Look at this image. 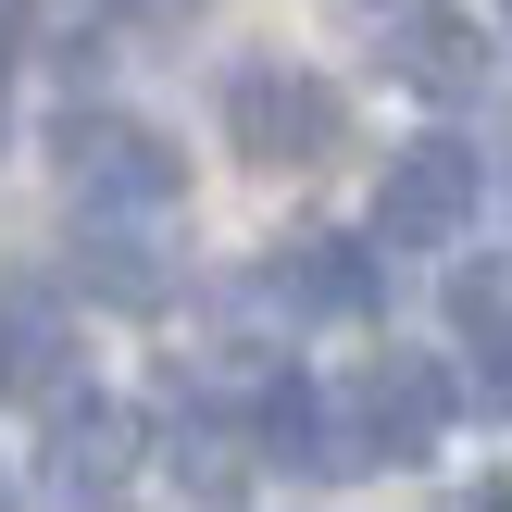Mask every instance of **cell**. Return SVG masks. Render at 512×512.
Returning <instances> with one entry per match:
<instances>
[{
    "label": "cell",
    "mask_w": 512,
    "mask_h": 512,
    "mask_svg": "<svg viewBox=\"0 0 512 512\" xmlns=\"http://www.w3.org/2000/svg\"><path fill=\"white\" fill-rule=\"evenodd\" d=\"M50 163H63V188H75V225H150V213L188 200L175 138L138 125V113H75L63 138H50Z\"/></svg>",
    "instance_id": "6da1fadb"
},
{
    "label": "cell",
    "mask_w": 512,
    "mask_h": 512,
    "mask_svg": "<svg viewBox=\"0 0 512 512\" xmlns=\"http://www.w3.org/2000/svg\"><path fill=\"white\" fill-rule=\"evenodd\" d=\"M338 125H350V100L325 88L313 63H238L225 75V138H238V163H263V175H300V163H325L338 150Z\"/></svg>",
    "instance_id": "7a4b0ae2"
},
{
    "label": "cell",
    "mask_w": 512,
    "mask_h": 512,
    "mask_svg": "<svg viewBox=\"0 0 512 512\" xmlns=\"http://www.w3.org/2000/svg\"><path fill=\"white\" fill-rule=\"evenodd\" d=\"M450 363L438 350H375L363 375H350V400H338V425H350V450L363 463H438L450 450Z\"/></svg>",
    "instance_id": "3957f363"
},
{
    "label": "cell",
    "mask_w": 512,
    "mask_h": 512,
    "mask_svg": "<svg viewBox=\"0 0 512 512\" xmlns=\"http://www.w3.org/2000/svg\"><path fill=\"white\" fill-rule=\"evenodd\" d=\"M488 200V163L463 138H413L388 175H375V250H450Z\"/></svg>",
    "instance_id": "277c9868"
},
{
    "label": "cell",
    "mask_w": 512,
    "mask_h": 512,
    "mask_svg": "<svg viewBox=\"0 0 512 512\" xmlns=\"http://www.w3.org/2000/svg\"><path fill=\"white\" fill-rule=\"evenodd\" d=\"M125 475H138V413L63 388V400H50V425H38V488H50V500H113Z\"/></svg>",
    "instance_id": "5b68a950"
},
{
    "label": "cell",
    "mask_w": 512,
    "mask_h": 512,
    "mask_svg": "<svg viewBox=\"0 0 512 512\" xmlns=\"http://www.w3.org/2000/svg\"><path fill=\"white\" fill-rule=\"evenodd\" d=\"M250 463H288V475H350L363 450H350L338 400H325L313 375H263V413H250Z\"/></svg>",
    "instance_id": "8992f818"
},
{
    "label": "cell",
    "mask_w": 512,
    "mask_h": 512,
    "mask_svg": "<svg viewBox=\"0 0 512 512\" xmlns=\"http://www.w3.org/2000/svg\"><path fill=\"white\" fill-rule=\"evenodd\" d=\"M0 388L38 400V413L75 388V313L38 288V275H25V288H0Z\"/></svg>",
    "instance_id": "52a82bcc"
},
{
    "label": "cell",
    "mask_w": 512,
    "mask_h": 512,
    "mask_svg": "<svg viewBox=\"0 0 512 512\" xmlns=\"http://www.w3.org/2000/svg\"><path fill=\"white\" fill-rule=\"evenodd\" d=\"M263 288L288 300V313L350 325V313H375V288H388V275H375V250H350V238H288V250L263 263Z\"/></svg>",
    "instance_id": "ba28073f"
},
{
    "label": "cell",
    "mask_w": 512,
    "mask_h": 512,
    "mask_svg": "<svg viewBox=\"0 0 512 512\" xmlns=\"http://www.w3.org/2000/svg\"><path fill=\"white\" fill-rule=\"evenodd\" d=\"M388 75L425 88V100H475V88H488V25H463V13H400L388 25Z\"/></svg>",
    "instance_id": "9c48e42d"
},
{
    "label": "cell",
    "mask_w": 512,
    "mask_h": 512,
    "mask_svg": "<svg viewBox=\"0 0 512 512\" xmlns=\"http://www.w3.org/2000/svg\"><path fill=\"white\" fill-rule=\"evenodd\" d=\"M75 288H100L113 313H150V300H175V250L150 225H75Z\"/></svg>",
    "instance_id": "30bf717a"
},
{
    "label": "cell",
    "mask_w": 512,
    "mask_h": 512,
    "mask_svg": "<svg viewBox=\"0 0 512 512\" xmlns=\"http://www.w3.org/2000/svg\"><path fill=\"white\" fill-rule=\"evenodd\" d=\"M450 338H463L475 375L512 400V263H463L450 275Z\"/></svg>",
    "instance_id": "8fae6325"
},
{
    "label": "cell",
    "mask_w": 512,
    "mask_h": 512,
    "mask_svg": "<svg viewBox=\"0 0 512 512\" xmlns=\"http://www.w3.org/2000/svg\"><path fill=\"white\" fill-rule=\"evenodd\" d=\"M175 488L225 512V500L250 488V438H225V425H175Z\"/></svg>",
    "instance_id": "7c38bea8"
},
{
    "label": "cell",
    "mask_w": 512,
    "mask_h": 512,
    "mask_svg": "<svg viewBox=\"0 0 512 512\" xmlns=\"http://www.w3.org/2000/svg\"><path fill=\"white\" fill-rule=\"evenodd\" d=\"M475 512H512V488H488V500H475Z\"/></svg>",
    "instance_id": "4fadbf2b"
}]
</instances>
